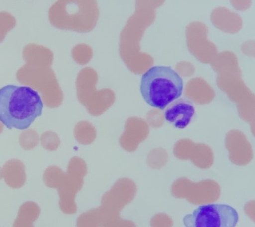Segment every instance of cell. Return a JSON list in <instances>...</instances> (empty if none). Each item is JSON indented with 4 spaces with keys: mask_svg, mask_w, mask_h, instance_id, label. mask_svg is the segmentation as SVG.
Listing matches in <instances>:
<instances>
[{
    "mask_svg": "<svg viewBox=\"0 0 255 227\" xmlns=\"http://www.w3.org/2000/svg\"><path fill=\"white\" fill-rule=\"evenodd\" d=\"M239 220L237 211L224 204H209L197 207L183 218L186 227H235Z\"/></svg>",
    "mask_w": 255,
    "mask_h": 227,
    "instance_id": "5",
    "label": "cell"
},
{
    "mask_svg": "<svg viewBox=\"0 0 255 227\" xmlns=\"http://www.w3.org/2000/svg\"><path fill=\"white\" fill-rule=\"evenodd\" d=\"M17 21L11 14L7 11H0V43L5 39L6 35L15 27Z\"/></svg>",
    "mask_w": 255,
    "mask_h": 227,
    "instance_id": "10",
    "label": "cell"
},
{
    "mask_svg": "<svg viewBox=\"0 0 255 227\" xmlns=\"http://www.w3.org/2000/svg\"><path fill=\"white\" fill-rule=\"evenodd\" d=\"M183 81L170 67L154 66L142 75L141 96L151 107L163 110L182 95Z\"/></svg>",
    "mask_w": 255,
    "mask_h": 227,
    "instance_id": "2",
    "label": "cell"
},
{
    "mask_svg": "<svg viewBox=\"0 0 255 227\" xmlns=\"http://www.w3.org/2000/svg\"><path fill=\"white\" fill-rule=\"evenodd\" d=\"M99 17L97 0H57L49 10L53 27L78 33L93 31Z\"/></svg>",
    "mask_w": 255,
    "mask_h": 227,
    "instance_id": "3",
    "label": "cell"
},
{
    "mask_svg": "<svg viewBox=\"0 0 255 227\" xmlns=\"http://www.w3.org/2000/svg\"><path fill=\"white\" fill-rule=\"evenodd\" d=\"M72 55L74 60L78 63L84 65L89 63L93 56V51L91 47L85 44H79L76 45L72 51Z\"/></svg>",
    "mask_w": 255,
    "mask_h": 227,
    "instance_id": "12",
    "label": "cell"
},
{
    "mask_svg": "<svg viewBox=\"0 0 255 227\" xmlns=\"http://www.w3.org/2000/svg\"><path fill=\"white\" fill-rule=\"evenodd\" d=\"M43 109L39 94L30 87L9 85L0 89V121L8 129L29 128Z\"/></svg>",
    "mask_w": 255,
    "mask_h": 227,
    "instance_id": "1",
    "label": "cell"
},
{
    "mask_svg": "<svg viewBox=\"0 0 255 227\" xmlns=\"http://www.w3.org/2000/svg\"><path fill=\"white\" fill-rule=\"evenodd\" d=\"M165 0H136L135 1V9L153 10L160 7L164 3Z\"/></svg>",
    "mask_w": 255,
    "mask_h": 227,
    "instance_id": "14",
    "label": "cell"
},
{
    "mask_svg": "<svg viewBox=\"0 0 255 227\" xmlns=\"http://www.w3.org/2000/svg\"><path fill=\"white\" fill-rule=\"evenodd\" d=\"M87 167L85 161L78 157L71 159L67 171L58 170L54 189H57L59 196V207L65 214H75L77 211L75 197L83 186L84 177L87 175Z\"/></svg>",
    "mask_w": 255,
    "mask_h": 227,
    "instance_id": "4",
    "label": "cell"
},
{
    "mask_svg": "<svg viewBox=\"0 0 255 227\" xmlns=\"http://www.w3.org/2000/svg\"><path fill=\"white\" fill-rule=\"evenodd\" d=\"M3 177V172H2V170L1 168H0V179H1Z\"/></svg>",
    "mask_w": 255,
    "mask_h": 227,
    "instance_id": "17",
    "label": "cell"
},
{
    "mask_svg": "<svg viewBox=\"0 0 255 227\" xmlns=\"http://www.w3.org/2000/svg\"><path fill=\"white\" fill-rule=\"evenodd\" d=\"M103 213L101 208L92 209L78 217L77 227H100L103 222Z\"/></svg>",
    "mask_w": 255,
    "mask_h": 227,
    "instance_id": "9",
    "label": "cell"
},
{
    "mask_svg": "<svg viewBox=\"0 0 255 227\" xmlns=\"http://www.w3.org/2000/svg\"><path fill=\"white\" fill-rule=\"evenodd\" d=\"M211 23L221 31L229 33H236L243 27L240 16L226 7L215 8L211 14Z\"/></svg>",
    "mask_w": 255,
    "mask_h": 227,
    "instance_id": "7",
    "label": "cell"
},
{
    "mask_svg": "<svg viewBox=\"0 0 255 227\" xmlns=\"http://www.w3.org/2000/svg\"><path fill=\"white\" fill-rule=\"evenodd\" d=\"M3 177L8 186L13 189L23 187L26 181L25 165L21 161L11 160L4 165Z\"/></svg>",
    "mask_w": 255,
    "mask_h": 227,
    "instance_id": "8",
    "label": "cell"
},
{
    "mask_svg": "<svg viewBox=\"0 0 255 227\" xmlns=\"http://www.w3.org/2000/svg\"><path fill=\"white\" fill-rule=\"evenodd\" d=\"M41 214V209L37 203L33 201H27L21 205L18 215L35 222Z\"/></svg>",
    "mask_w": 255,
    "mask_h": 227,
    "instance_id": "11",
    "label": "cell"
},
{
    "mask_svg": "<svg viewBox=\"0 0 255 227\" xmlns=\"http://www.w3.org/2000/svg\"><path fill=\"white\" fill-rule=\"evenodd\" d=\"M165 109V120L177 129L188 126L195 114V107L188 100L177 99Z\"/></svg>",
    "mask_w": 255,
    "mask_h": 227,
    "instance_id": "6",
    "label": "cell"
},
{
    "mask_svg": "<svg viewBox=\"0 0 255 227\" xmlns=\"http://www.w3.org/2000/svg\"><path fill=\"white\" fill-rule=\"evenodd\" d=\"M231 5L239 11H245L249 9L252 4V0H229Z\"/></svg>",
    "mask_w": 255,
    "mask_h": 227,
    "instance_id": "15",
    "label": "cell"
},
{
    "mask_svg": "<svg viewBox=\"0 0 255 227\" xmlns=\"http://www.w3.org/2000/svg\"><path fill=\"white\" fill-rule=\"evenodd\" d=\"M103 218L101 225L103 227H133L132 223L129 221L121 220L117 217V214H108L103 211Z\"/></svg>",
    "mask_w": 255,
    "mask_h": 227,
    "instance_id": "13",
    "label": "cell"
},
{
    "mask_svg": "<svg viewBox=\"0 0 255 227\" xmlns=\"http://www.w3.org/2000/svg\"><path fill=\"white\" fill-rule=\"evenodd\" d=\"M13 227H35L33 221L28 220L23 217L17 215L14 221Z\"/></svg>",
    "mask_w": 255,
    "mask_h": 227,
    "instance_id": "16",
    "label": "cell"
}]
</instances>
